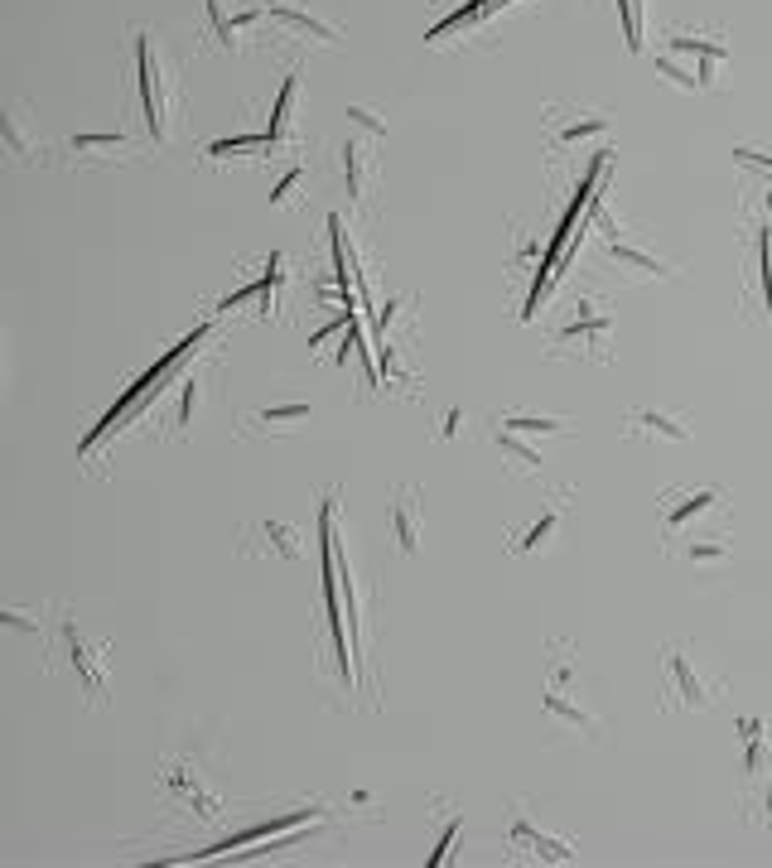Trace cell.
I'll use <instances>...</instances> for the list:
<instances>
[{
	"label": "cell",
	"mask_w": 772,
	"mask_h": 868,
	"mask_svg": "<svg viewBox=\"0 0 772 868\" xmlns=\"http://www.w3.org/2000/svg\"><path fill=\"white\" fill-rule=\"evenodd\" d=\"M493 444L502 449V454H507V459L522 463L526 473H536V468H541V444H531V439H522V434H512V430H502V425H497V430H493Z\"/></svg>",
	"instance_id": "obj_24"
},
{
	"label": "cell",
	"mask_w": 772,
	"mask_h": 868,
	"mask_svg": "<svg viewBox=\"0 0 772 868\" xmlns=\"http://www.w3.org/2000/svg\"><path fill=\"white\" fill-rule=\"evenodd\" d=\"M608 333H613V319L604 314V304L599 299H575V314L555 333V348H575L594 362H608Z\"/></svg>",
	"instance_id": "obj_5"
},
{
	"label": "cell",
	"mask_w": 772,
	"mask_h": 868,
	"mask_svg": "<svg viewBox=\"0 0 772 868\" xmlns=\"http://www.w3.org/2000/svg\"><path fill=\"white\" fill-rule=\"evenodd\" d=\"M589 217H594V227L604 232L608 256H613L623 271L642 275V280H671V275H676V266H671V261H662L657 251H647V246H637L633 237H623V232H618V222L608 217V208H604V198H599V193H594V203H589Z\"/></svg>",
	"instance_id": "obj_4"
},
{
	"label": "cell",
	"mask_w": 772,
	"mask_h": 868,
	"mask_svg": "<svg viewBox=\"0 0 772 868\" xmlns=\"http://www.w3.org/2000/svg\"><path fill=\"white\" fill-rule=\"evenodd\" d=\"M372 145H377V140H367V136L343 145V169H348V198H353V203H367V198H372V179H377Z\"/></svg>",
	"instance_id": "obj_14"
},
{
	"label": "cell",
	"mask_w": 772,
	"mask_h": 868,
	"mask_svg": "<svg viewBox=\"0 0 772 868\" xmlns=\"http://www.w3.org/2000/svg\"><path fill=\"white\" fill-rule=\"evenodd\" d=\"M391 531H396V545L401 555H415L420 550V536H425V502L415 488H396V502H391Z\"/></svg>",
	"instance_id": "obj_13"
},
{
	"label": "cell",
	"mask_w": 772,
	"mask_h": 868,
	"mask_svg": "<svg viewBox=\"0 0 772 868\" xmlns=\"http://www.w3.org/2000/svg\"><path fill=\"white\" fill-rule=\"evenodd\" d=\"M594 140H608L604 111H551V145L555 150H584Z\"/></svg>",
	"instance_id": "obj_10"
},
{
	"label": "cell",
	"mask_w": 772,
	"mask_h": 868,
	"mask_svg": "<svg viewBox=\"0 0 772 868\" xmlns=\"http://www.w3.org/2000/svg\"><path fill=\"white\" fill-rule=\"evenodd\" d=\"M256 536L266 541V550H271L276 560H304L300 526H290V521H261V526H256Z\"/></svg>",
	"instance_id": "obj_21"
},
{
	"label": "cell",
	"mask_w": 772,
	"mask_h": 868,
	"mask_svg": "<svg viewBox=\"0 0 772 868\" xmlns=\"http://www.w3.org/2000/svg\"><path fill=\"white\" fill-rule=\"evenodd\" d=\"M295 97H300V73L285 78V92H280L276 116H271V140H276V150L280 145H295Z\"/></svg>",
	"instance_id": "obj_23"
},
{
	"label": "cell",
	"mask_w": 772,
	"mask_h": 868,
	"mask_svg": "<svg viewBox=\"0 0 772 868\" xmlns=\"http://www.w3.org/2000/svg\"><path fill=\"white\" fill-rule=\"evenodd\" d=\"M502 5H512V0H473V5H464L459 15H449V20H444V25L430 34V44H444V39H449L454 29H478V25H488V20H493Z\"/></svg>",
	"instance_id": "obj_22"
},
{
	"label": "cell",
	"mask_w": 772,
	"mask_h": 868,
	"mask_svg": "<svg viewBox=\"0 0 772 868\" xmlns=\"http://www.w3.org/2000/svg\"><path fill=\"white\" fill-rule=\"evenodd\" d=\"M768 213H772V193H768Z\"/></svg>",
	"instance_id": "obj_34"
},
{
	"label": "cell",
	"mask_w": 772,
	"mask_h": 868,
	"mask_svg": "<svg viewBox=\"0 0 772 868\" xmlns=\"http://www.w3.org/2000/svg\"><path fill=\"white\" fill-rule=\"evenodd\" d=\"M271 10V20H276L280 29H290V34H300V39H314V44H338V29L329 25V20H314L309 10H300V5H290V0H280V5H266Z\"/></svg>",
	"instance_id": "obj_16"
},
{
	"label": "cell",
	"mask_w": 772,
	"mask_h": 868,
	"mask_svg": "<svg viewBox=\"0 0 772 868\" xmlns=\"http://www.w3.org/2000/svg\"><path fill=\"white\" fill-rule=\"evenodd\" d=\"M507 840H512V849H522V854L541 859V864H575V859H579L575 844L560 840V835H551V830H541V825H531V815H526L522 806H512Z\"/></svg>",
	"instance_id": "obj_8"
},
{
	"label": "cell",
	"mask_w": 772,
	"mask_h": 868,
	"mask_svg": "<svg viewBox=\"0 0 772 868\" xmlns=\"http://www.w3.org/2000/svg\"><path fill=\"white\" fill-rule=\"evenodd\" d=\"M565 516H570V507L555 497L546 512L536 516L531 526H522V531H512V541H507V555H517V560H526V555H546L555 545V536L565 531Z\"/></svg>",
	"instance_id": "obj_12"
},
{
	"label": "cell",
	"mask_w": 772,
	"mask_h": 868,
	"mask_svg": "<svg viewBox=\"0 0 772 868\" xmlns=\"http://www.w3.org/2000/svg\"><path fill=\"white\" fill-rule=\"evenodd\" d=\"M198 396H203V372H189V377L179 381V410H174V425H179V430H189L193 410H198Z\"/></svg>",
	"instance_id": "obj_26"
},
{
	"label": "cell",
	"mask_w": 772,
	"mask_h": 868,
	"mask_svg": "<svg viewBox=\"0 0 772 868\" xmlns=\"http://www.w3.org/2000/svg\"><path fill=\"white\" fill-rule=\"evenodd\" d=\"M758 261H763V299H768V314H772V227L758 242Z\"/></svg>",
	"instance_id": "obj_30"
},
{
	"label": "cell",
	"mask_w": 772,
	"mask_h": 868,
	"mask_svg": "<svg viewBox=\"0 0 772 868\" xmlns=\"http://www.w3.org/2000/svg\"><path fill=\"white\" fill-rule=\"evenodd\" d=\"M160 782H165V791L184 806L189 815H198V820H208V825H218L222 820V796L203 777H198V767H189V762H165V772H160Z\"/></svg>",
	"instance_id": "obj_7"
},
{
	"label": "cell",
	"mask_w": 772,
	"mask_h": 868,
	"mask_svg": "<svg viewBox=\"0 0 772 868\" xmlns=\"http://www.w3.org/2000/svg\"><path fill=\"white\" fill-rule=\"evenodd\" d=\"M348 121L358 126V136H367V140H386V121L377 116L372 107H348Z\"/></svg>",
	"instance_id": "obj_29"
},
{
	"label": "cell",
	"mask_w": 772,
	"mask_h": 868,
	"mask_svg": "<svg viewBox=\"0 0 772 868\" xmlns=\"http://www.w3.org/2000/svg\"><path fill=\"white\" fill-rule=\"evenodd\" d=\"M459 425H464V410H449V415H444V439H454V434H459Z\"/></svg>",
	"instance_id": "obj_33"
},
{
	"label": "cell",
	"mask_w": 772,
	"mask_h": 868,
	"mask_svg": "<svg viewBox=\"0 0 772 868\" xmlns=\"http://www.w3.org/2000/svg\"><path fill=\"white\" fill-rule=\"evenodd\" d=\"M300 179H304V164H295V169H290V174L280 179V189L271 193V203H276V208H285V203L295 198V189H300Z\"/></svg>",
	"instance_id": "obj_31"
},
{
	"label": "cell",
	"mask_w": 772,
	"mask_h": 868,
	"mask_svg": "<svg viewBox=\"0 0 772 868\" xmlns=\"http://www.w3.org/2000/svg\"><path fill=\"white\" fill-rule=\"evenodd\" d=\"M304 420H309V406H304V401H290V406L247 415V434H295Z\"/></svg>",
	"instance_id": "obj_19"
},
{
	"label": "cell",
	"mask_w": 772,
	"mask_h": 868,
	"mask_svg": "<svg viewBox=\"0 0 772 868\" xmlns=\"http://www.w3.org/2000/svg\"><path fill=\"white\" fill-rule=\"evenodd\" d=\"M58 632H63V647L73 656V671L83 676L87 700H92V705H107V661H102V647H87L73 623H63Z\"/></svg>",
	"instance_id": "obj_11"
},
{
	"label": "cell",
	"mask_w": 772,
	"mask_h": 868,
	"mask_svg": "<svg viewBox=\"0 0 772 868\" xmlns=\"http://www.w3.org/2000/svg\"><path fill=\"white\" fill-rule=\"evenodd\" d=\"M628 439H647V444H690V415L681 410H657V406H637L623 420Z\"/></svg>",
	"instance_id": "obj_9"
},
{
	"label": "cell",
	"mask_w": 772,
	"mask_h": 868,
	"mask_svg": "<svg viewBox=\"0 0 772 868\" xmlns=\"http://www.w3.org/2000/svg\"><path fill=\"white\" fill-rule=\"evenodd\" d=\"M705 516H724V492H719V488L666 492V497H662V526H666V541H686V536H690V526H700Z\"/></svg>",
	"instance_id": "obj_6"
},
{
	"label": "cell",
	"mask_w": 772,
	"mask_h": 868,
	"mask_svg": "<svg viewBox=\"0 0 772 868\" xmlns=\"http://www.w3.org/2000/svg\"><path fill=\"white\" fill-rule=\"evenodd\" d=\"M662 690L671 709H715V695H719V685L681 647L662 651Z\"/></svg>",
	"instance_id": "obj_3"
},
{
	"label": "cell",
	"mask_w": 772,
	"mask_h": 868,
	"mask_svg": "<svg viewBox=\"0 0 772 868\" xmlns=\"http://www.w3.org/2000/svg\"><path fill=\"white\" fill-rule=\"evenodd\" d=\"M136 68H140V107L155 145H174L179 131V82L169 78V63L155 44V34H136Z\"/></svg>",
	"instance_id": "obj_1"
},
{
	"label": "cell",
	"mask_w": 772,
	"mask_h": 868,
	"mask_svg": "<svg viewBox=\"0 0 772 868\" xmlns=\"http://www.w3.org/2000/svg\"><path fill=\"white\" fill-rule=\"evenodd\" d=\"M0 140H5V155H15V160L39 155V140L29 136L25 107H20V102H10V107H5V116H0Z\"/></svg>",
	"instance_id": "obj_20"
},
{
	"label": "cell",
	"mask_w": 772,
	"mask_h": 868,
	"mask_svg": "<svg viewBox=\"0 0 772 868\" xmlns=\"http://www.w3.org/2000/svg\"><path fill=\"white\" fill-rule=\"evenodd\" d=\"M734 155H739V160H744L748 169H763V174L772 179V155H763V150H753V145H739Z\"/></svg>",
	"instance_id": "obj_32"
},
{
	"label": "cell",
	"mask_w": 772,
	"mask_h": 868,
	"mask_svg": "<svg viewBox=\"0 0 772 868\" xmlns=\"http://www.w3.org/2000/svg\"><path fill=\"white\" fill-rule=\"evenodd\" d=\"M744 743H748V777H763L768 772V733H763V719H744Z\"/></svg>",
	"instance_id": "obj_25"
},
{
	"label": "cell",
	"mask_w": 772,
	"mask_h": 868,
	"mask_svg": "<svg viewBox=\"0 0 772 868\" xmlns=\"http://www.w3.org/2000/svg\"><path fill=\"white\" fill-rule=\"evenodd\" d=\"M623 10V34H628V49L642 54V0H618Z\"/></svg>",
	"instance_id": "obj_28"
},
{
	"label": "cell",
	"mask_w": 772,
	"mask_h": 868,
	"mask_svg": "<svg viewBox=\"0 0 772 868\" xmlns=\"http://www.w3.org/2000/svg\"><path fill=\"white\" fill-rule=\"evenodd\" d=\"M541 709H546V719H555V724H565V729H575V733H594V729H599V719L579 705V700H570V685H546Z\"/></svg>",
	"instance_id": "obj_17"
},
{
	"label": "cell",
	"mask_w": 772,
	"mask_h": 868,
	"mask_svg": "<svg viewBox=\"0 0 772 868\" xmlns=\"http://www.w3.org/2000/svg\"><path fill=\"white\" fill-rule=\"evenodd\" d=\"M729 63V49L705 34H671V54L657 58V73L686 92H715L719 68Z\"/></svg>",
	"instance_id": "obj_2"
},
{
	"label": "cell",
	"mask_w": 772,
	"mask_h": 868,
	"mask_svg": "<svg viewBox=\"0 0 772 868\" xmlns=\"http://www.w3.org/2000/svg\"><path fill=\"white\" fill-rule=\"evenodd\" d=\"M63 150L73 155V164H111V160L136 155V140L121 136V131H116V136H73Z\"/></svg>",
	"instance_id": "obj_15"
},
{
	"label": "cell",
	"mask_w": 772,
	"mask_h": 868,
	"mask_svg": "<svg viewBox=\"0 0 772 868\" xmlns=\"http://www.w3.org/2000/svg\"><path fill=\"white\" fill-rule=\"evenodd\" d=\"M686 560L690 565H724V560H729V545L724 541H690Z\"/></svg>",
	"instance_id": "obj_27"
},
{
	"label": "cell",
	"mask_w": 772,
	"mask_h": 868,
	"mask_svg": "<svg viewBox=\"0 0 772 868\" xmlns=\"http://www.w3.org/2000/svg\"><path fill=\"white\" fill-rule=\"evenodd\" d=\"M502 430H512V434H522V439H565L570 434V425L575 420H565V415H526V410H512V415H502L497 420Z\"/></svg>",
	"instance_id": "obj_18"
}]
</instances>
